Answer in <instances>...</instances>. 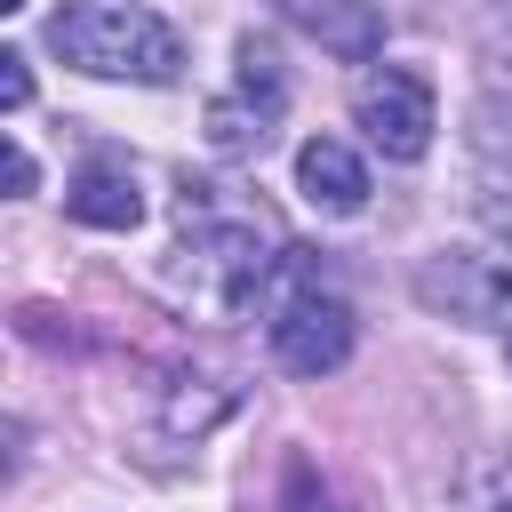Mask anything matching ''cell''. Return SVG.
<instances>
[{"label":"cell","mask_w":512,"mask_h":512,"mask_svg":"<svg viewBox=\"0 0 512 512\" xmlns=\"http://www.w3.org/2000/svg\"><path fill=\"white\" fill-rule=\"evenodd\" d=\"M280 224L256 208V200H232L224 184H184L176 192V240H168V296L184 312H208V320H232L248 312L256 296H272V272H280Z\"/></svg>","instance_id":"cell-1"},{"label":"cell","mask_w":512,"mask_h":512,"mask_svg":"<svg viewBox=\"0 0 512 512\" xmlns=\"http://www.w3.org/2000/svg\"><path fill=\"white\" fill-rule=\"evenodd\" d=\"M296 184H304V200H312V208L352 216V208L368 200V160H360L352 144H336V136H312V144L296 152Z\"/></svg>","instance_id":"cell-9"},{"label":"cell","mask_w":512,"mask_h":512,"mask_svg":"<svg viewBox=\"0 0 512 512\" xmlns=\"http://www.w3.org/2000/svg\"><path fill=\"white\" fill-rule=\"evenodd\" d=\"M0 104H8V112H24V104H32V64H24L16 48L0 56Z\"/></svg>","instance_id":"cell-13"},{"label":"cell","mask_w":512,"mask_h":512,"mask_svg":"<svg viewBox=\"0 0 512 512\" xmlns=\"http://www.w3.org/2000/svg\"><path fill=\"white\" fill-rule=\"evenodd\" d=\"M352 120L360 136L384 152V160H424L432 128H440V104H432V80L408 72V64H376L360 88H352Z\"/></svg>","instance_id":"cell-5"},{"label":"cell","mask_w":512,"mask_h":512,"mask_svg":"<svg viewBox=\"0 0 512 512\" xmlns=\"http://www.w3.org/2000/svg\"><path fill=\"white\" fill-rule=\"evenodd\" d=\"M48 48L72 64V72H96V80H144V88H168L184 72V40L168 16H152L144 0H64L48 16Z\"/></svg>","instance_id":"cell-2"},{"label":"cell","mask_w":512,"mask_h":512,"mask_svg":"<svg viewBox=\"0 0 512 512\" xmlns=\"http://www.w3.org/2000/svg\"><path fill=\"white\" fill-rule=\"evenodd\" d=\"M456 512H512V448L472 456L456 472Z\"/></svg>","instance_id":"cell-11"},{"label":"cell","mask_w":512,"mask_h":512,"mask_svg":"<svg viewBox=\"0 0 512 512\" xmlns=\"http://www.w3.org/2000/svg\"><path fill=\"white\" fill-rule=\"evenodd\" d=\"M504 336H512V328H504Z\"/></svg>","instance_id":"cell-16"},{"label":"cell","mask_w":512,"mask_h":512,"mask_svg":"<svg viewBox=\"0 0 512 512\" xmlns=\"http://www.w3.org/2000/svg\"><path fill=\"white\" fill-rule=\"evenodd\" d=\"M0 8H24V0H0Z\"/></svg>","instance_id":"cell-15"},{"label":"cell","mask_w":512,"mask_h":512,"mask_svg":"<svg viewBox=\"0 0 512 512\" xmlns=\"http://www.w3.org/2000/svg\"><path fill=\"white\" fill-rule=\"evenodd\" d=\"M280 16L304 40H320L328 56H344V64L384 56V8L376 0H280Z\"/></svg>","instance_id":"cell-7"},{"label":"cell","mask_w":512,"mask_h":512,"mask_svg":"<svg viewBox=\"0 0 512 512\" xmlns=\"http://www.w3.org/2000/svg\"><path fill=\"white\" fill-rule=\"evenodd\" d=\"M64 208H72V224H88V232H128V224L144 216L136 168H128V160H88V168L64 184Z\"/></svg>","instance_id":"cell-8"},{"label":"cell","mask_w":512,"mask_h":512,"mask_svg":"<svg viewBox=\"0 0 512 512\" xmlns=\"http://www.w3.org/2000/svg\"><path fill=\"white\" fill-rule=\"evenodd\" d=\"M280 112H288V72H280V48L248 32V40H240V64H232V88L208 104V144H216L224 160L264 152V144H272V128H280Z\"/></svg>","instance_id":"cell-3"},{"label":"cell","mask_w":512,"mask_h":512,"mask_svg":"<svg viewBox=\"0 0 512 512\" xmlns=\"http://www.w3.org/2000/svg\"><path fill=\"white\" fill-rule=\"evenodd\" d=\"M216 416H232V384H224V376H176L160 432H168V440H200Z\"/></svg>","instance_id":"cell-10"},{"label":"cell","mask_w":512,"mask_h":512,"mask_svg":"<svg viewBox=\"0 0 512 512\" xmlns=\"http://www.w3.org/2000/svg\"><path fill=\"white\" fill-rule=\"evenodd\" d=\"M272 360L296 376H336L352 360V304L320 280H296L272 296Z\"/></svg>","instance_id":"cell-4"},{"label":"cell","mask_w":512,"mask_h":512,"mask_svg":"<svg viewBox=\"0 0 512 512\" xmlns=\"http://www.w3.org/2000/svg\"><path fill=\"white\" fill-rule=\"evenodd\" d=\"M480 216H488V224L512 240V160H496V168L480 176Z\"/></svg>","instance_id":"cell-12"},{"label":"cell","mask_w":512,"mask_h":512,"mask_svg":"<svg viewBox=\"0 0 512 512\" xmlns=\"http://www.w3.org/2000/svg\"><path fill=\"white\" fill-rule=\"evenodd\" d=\"M32 176H40V168H32V152H24V144H8V192H32Z\"/></svg>","instance_id":"cell-14"},{"label":"cell","mask_w":512,"mask_h":512,"mask_svg":"<svg viewBox=\"0 0 512 512\" xmlns=\"http://www.w3.org/2000/svg\"><path fill=\"white\" fill-rule=\"evenodd\" d=\"M416 296L432 312L464 320V328H512V264L504 256H464V248L424 256L416 264Z\"/></svg>","instance_id":"cell-6"}]
</instances>
